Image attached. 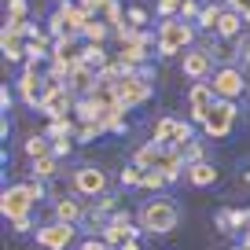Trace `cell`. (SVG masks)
Here are the masks:
<instances>
[{
	"mask_svg": "<svg viewBox=\"0 0 250 250\" xmlns=\"http://www.w3.org/2000/svg\"><path fill=\"white\" fill-rule=\"evenodd\" d=\"M239 184L250 188V158H247V166H239Z\"/></svg>",
	"mask_w": 250,
	"mask_h": 250,
	"instance_id": "60d3db41",
	"label": "cell"
},
{
	"mask_svg": "<svg viewBox=\"0 0 250 250\" xmlns=\"http://www.w3.org/2000/svg\"><path fill=\"white\" fill-rule=\"evenodd\" d=\"M213 33H217L221 41H235V37H243V19L235 15L232 8H225V11H221V19H217V30H213Z\"/></svg>",
	"mask_w": 250,
	"mask_h": 250,
	"instance_id": "ac0fdd59",
	"label": "cell"
},
{
	"mask_svg": "<svg viewBox=\"0 0 250 250\" xmlns=\"http://www.w3.org/2000/svg\"><path fill=\"white\" fill-rule=\"evenodd\" d=\"M199 0H180V19H184V22H195L199 19Z\"/></svg>",
	"mask_w": 250,
	"mask_h": 250,
	"instance_id": "1f68e13d",
	"label": "cell"
},
{
	"mask_svg": "<svg viewBox=\"0 0 250 250\" xmlns=\"http://www.w3.org/2000/svg\"><path fill=\"white\" fill-rule=\"evenodd\" d=\"M129 22H133L136 30H140V26L147 22V11H144V8H129Z\"/></svg>",
	"mask_w": 250,
	"mask_h": 250,
	"instance_id": "f35d334b",
	"label": "cell"
},
{
	"mask_svg": "<svg viewBox=\"0 0 250 250\" xmlns=\"http://www.w3.org/2000/svg\"><path fill=\"white\" fill-rule=\"evenodd\" d=\"M122 250H140V243H136V239H129V243H122Z\"/></svg>",
	"mask_w": 250,
	"mask_h": 250,
	"instance_id": "ee69618b",
	"label": "cell"
},
{
	"mask_svg": "<svg viewBox=\"0 0 250 250\" xmlns=\"http://www.w3.org/2000/svg\"><path fill=\"white\" fill-rule=\"evenodd\" d=\"M33 177L37 180H44V177H55V173H59V158L55 155H44V158H33Z\"/></svg>",
	"mask_w": 250,
	"mask_h": 250,
	"instance_id": "d4e9b609",
	"label": "cell"
},
{
	"mask_svg": "<svg viewBox=\"0 0 250 250\" xmlns=\"http://www.w3.org/2000/svg\"><path fill=\"white\" fill-rule=\"evenodd\" d=\"M151 140H158L162 147H184V144H191V125L180 118H158Z\"/></svg>",
	"mask_w": 250,
	"mask_h": 250,
	"instance_id": "ba28073f",
	"label": "cell"
},
{
	"mask_svg": "<svg viewBox=\"0 0 250 250\" xmlns=\"http://www.w3.org/2000/svg\"><path fill=\"white\" fill-rule=\"evenodd\" d=\"M136 235H140V228H133V221H129V210H118L114 217L107 221V228H103L100 239L107 243V247H122V243L136 239Z\"/></svg>",
	"mask_w": 250,
	"mask_h": 250,
	"instance_id": "4fadbf2b",
	"label": "cell"
},
{
	"mask_svg": "<svg viewBox=\"0 0 250 250\" xmlns=\"http://www.w3.org/2000/svg\"><path fill=\"white\" fill-rule=\"evenodd\" d=\"M221 4H203V11H199V19H195V26L199 30H217V19H221Z\"/></svg>",
	"mask_w": 250,
	"mask_h": 250,
	"instance_id": "cb8c5ba5",
	"label": "cell"
},
{
	"mask_svg": "<svg viewBox=\"0 0 250 250\" xmlns=\"http://www.w3.org/2000/svg\"><path fill=\"white\" fill-rule=\"evenodd\" d=\"M180 70H184V78H191V81H210V74H213L210 48H188L184 59H180Z\"/></svg>",
	"mask_w": 250,
	"mask_h": 250,
	"instance_id": "30bf717a",
	"label": "cell"
},
{
	"mask_svg": "<svg viewBox=\"0 0 250 250\" xmlns=\"http://www.w3.org/2000/svg\"><path fill=\"white\" fill-rule=\"evenodd\" d=\"M74 110H78L81 125H85V122H103V114H107V107H103L100 100H92V96H81V100H78V107H74Z\"/></svg>",
	"mask_w": 250,
	"mask_h": 250,
	"instance_id": "ffe728a7",
	"label": "cell"
},
{
	"mask_svg": "<svg viewBox=\"0 0 250 250\" xmlns=\"http://www.w3.org/2000/svg\"><path fill=\"white\" fill-rule=\"evenodd\" d=\"M55 221L78 225V221H81V203H78V199H66V195H62L59 203H55Z\"/></svg>",
	"mask_w": 250,
	"mask_h": 250,
	"instance_id": "44dd1931",
	"label": "cell"
},
{
	"mask_svg": "<svg viewBox=\"0 0 250 250\" xmlns=\"http://www.w3.org/2000/svg\"><path fill=\"white\" fill-rule=\"evenodd\" d=\"M44 199V184L41 180H26V184H11L4 188L0 195V213L8 221H19V217H30V210Z\"/></svg>",
	"mask_w": 250,
	"mask_h": 250,
	"instance_id": "6da1fadb",
	"label": "cell"
},
{
	"mask_svg": "<svg viewBox=\"0 0 250 250\" xmlns=\"http://www.w3.org/2000/svg\"><path fill=\"white\" fill-rule=\"evenodd\" d=\"M59 15H62V22H66V33H85V26L92 22V15H88L81 4H59Z\"/></svg>",
	"mask_w": 250,
	"mask_h": 250,
	"instance_id": "2e32d148",
	"label": "cell"
},
{
	"mask_svg": "<svg viewBox=\"0 0 250 250\" xmlns=\"http://www.w3.org/2000/svg\"><path fill=\"white\" fill-rule=\"evenodd\" d=\"M44 136H48V140H62V136H78V125H74L70 118H52V122H48V129H44Z\"/></svg>",
	"mask_w": 250,
	"mask_h": 250,
	"instance_id": "603a6c76",
	"label": "cell"
},
{
	"mask_svg": "<svg viewBox=\"0 0 250 250\" xmlns=\"http://www.w3.org/2000/svg\"><path fill=\"white\" fill-rule=\"evenodd\" d=\"M162 144L158 140H147V144H140L136 147V155H133V166H140V169H158V158H162Z\"/></svg>",
	"mask_w": 250,
	"mask_h": 250,
	"instance_id": "e0dca14e",
	"label": "cell"
},
{
	"mask_svg": "<svg viewBox=\"0 0 250 250\" xmlns=\"http://www.w3.org/2000/svg\"><path fill=\"white\" fill-rule=\"evenodd\" d=\"M213 100H217V96H213L210 81H195V85L188 88V110H191V118H195V122H203L206 110L213 107Z\"/></svg>",
	"mask_w": 250,
	"mask_h": 250,
	"instance_id": "5bb4252c",
	"label": "cell"
},
{
	"mask_svg": "<svg viewBox=\"0 0 250 250\" xmlns=\"http://www.w3.org/2000/svg\"><path fill=\"white\" fill-rule=\"evenodd\" d=\"M158 55L162 59H169V55H184L188 48H191V41H195V26L184 22V19H162V26H158Z\"/></svg>",
	"mask_w": 250,
	"mask_h": 250,
	"instance_id": "3957f363",
	"label": "cell"
},
{
	"mask_svg": "<svg viewBox=\"0 0 250 250\" xmlns=\"http://www.w3.org/2000/svg\"><path fill=\"white\" fill-rule=\"evenodd\" d=\"M228 8H232L243 22H250V0H228Z\"/></svg>",
	"mask_w": 250,
	"mask_h": 250,
	"instance_id": "d590c367",
	"label": "cell"
},
{
	"mask_svg": "<svg viewBox=\"0 0 250 250\" xmlns=\"http://www.w3.org/2000/svg\"><path fill=\"white\" fill-rule=\"evenodd\" d=\"M158 15L162 19H177L180 15V0H158Z\"/></svg>",
	"mask_w": 250,
	"mask_h": 250,
	"instance_id": "d6a6232c",
	"label": "cell"
},
{
	"mask_svg": "<svg viewBox=\"0 0 250 250\" xmlns=\"http://www.w3.org/2000/svg\"><path fill=\"white\" fill-rule=\"evenodd\" d=\"M78 235V225H66V221H48L37 228V247L44 250H66Z\"/></svg>",
	"mask_w": 250,
	"mask_h": 250,
	"instance_id": "52a82bcc",
	"label": "cell"
},
{
	"mask_svg": "<svg viewBox=\"0 0 250 250\" xmlns=\"http://www.w3.org/2000/svg\"><path fill=\"white\" fill-rule=\"evenodd\" d=\"M107 33H110V26L100 22V19H92V22L85 26V33H81V37H85L88 44H103V41H107Z\"/></svg>",
	"mask_w": 250,
	"mask_h": 250,
	"instance_id": "484cf974",
	"label": "cell"
},
{
	"mask_svg": "<svg viewBox=\"0 0 250 250\" xmlns=\"http://www.w3.org/2000/svg\"><path fill=\"white\" fill-rule=\"evenodd\" d=\"M118 180H122V188H140V180H144V169H140V166H125V169H122V177H118Z\"/></svg>",
	"mask_w": 250,
	"mask_h": 250,
	"instance_id": "f1b7e54d",
	"label": "cell"
},
{
	"mask_svg": "<svg viewBox=\"0 0 250 250\" xmlns=\"http://www.w3.org/2000/svg\"><path fill=\"white\" fill-rule=\"evenodd\" d=\"M100 133H107V129H103V122H85V125H78V140H81V144L96 140Z\"/></svg>",
	"mask_w": 250,
	"mask_h": 250,
	"instance_id": "83f0119b",
	"label": "cell"
},
{
	"mask_svg": "<svg viewBox=\"0 0 250 250\" xmlns=\"http://www.w3.org/2000/svg\"><path fill=\"white\" fill-rule=\"evenodd\" d=\"M48 88H52L48 74L22 70V78H19V96H22L26 107H41V103H44V96H48Z\"/></svg>",
	"mask_w": 250,
	"mask_h": 250,
	"instance_id": "8fae6325",
	"label": "cell"
},
{
	"mask_svg": "<svg viewBox=\"0 0 250 250\" xmlns=\"http://www.w3.org/2000/svg\"><path fill=\"white\" fill-rule=\"evenodd\" d=\"M59 4H66V0H59Z\"/></svg>",
	"mask_w": 250,
	"mask_h": 250,
	"instance_id": "bcb514c9",
	"label": "cell"
},
{
	"mask_svg": "<svg viewBox=\"0 0 250 250\" xmlns=\"http://www.w3.org/2000/svg\"><path fill=\"white\" fill-rule=\"evenodd\" d=\"M235 55L243 59V66H250V33H247V37H239V41H235Z\"/></svg>",
	"mask_w": 250,
	"mask_h": 250,
	"instance_id": "e575fe53",
	"label": "cell"
},
{
	"mask_svg": "<svg viewBox=\"0 0 250 250\" xmlns=\"http://www.w3.org/2000/svg\"><path fill=\"white\" fill-rule=\"evenodd\" d=\"M177 225H180V206L173 203V199L158 195V199H151V203L140 206V228H144V232L166 235V232H173Z\"/></svg>",
	"mask_w": 250,
	"mask_h": 250,
	"instance_id": "7a4b0ae2",
	"label": "cell"
},
{
	"mask_svg": "<svg viewBox=\"0 0 250 250\" xmlns=\"http://www.w3.org/2000/svg\"><path fill=\"white\" fill-rule=\"evenodd\" d=\"M162 184H169V180H166L158 169H144V180H140V188H147V191H158Z\"/></svg>",
	"mask_w": 250,
	"mask_h": 250,
	"instance_id": "f546056e",
	"label": "cell"
},
{
	"mask_svg": "<svg viewBox=\"0 0 250 250\" xmlns=\"http://www.w3.org/2000/svg\"><path fill=\"white\" fill-rule=\"evenodd\" d=\"M81 62H85L88 70L100 74V70H107V66H110V55H107V48H103V44H85V48H81Z\"/></svg>",
	"mask_w": 250,
	"mask_h": 250,
	"instance_id": "d6986e66",
	"label": "cell"
},
{
	"mask_svg": "<svg viewBox=\"0 0 250 250\" xmlns=\"http://www.w3.org/2000/svg\"><path fill=\"white\" fill-rule=\"evenodd\" d=\"M210 88L217 100H239L247 92V81H243V70L239 66H217L210 74Z\"/></svg>",
	"mask_w": 250,
	"mask_h": 250,
	"instance_id": "8992f818",
	"label": "cell"
},
{
	"mask_svg": "<svg viewBox=\"0 0 250 250\" xmlns=\"http://www.w3.org/2000/svg\"><path fill=\"white\" fill-rule=\"evenodd\" d=\"M232 250H250V247H247V243H239V247H232Z\"/></svg>",
	"mask_w": 250,
	"mask_h": 250,
	"instance_id": "f6af8a7d",
	"label": "cell"
},
{
	"mask_svg": "<svg viewBox=\"0 0 250 250\" xmlns=\"http://www.w3.org/2000/svg\"><path fill=\"white\" fill-rule=\"evenodd\" d=\"M180 155H184V162L191 166V162H206V147L199 140H191V144H184V147H180Z\"/></svg>",
	"mask_w": 250,
	"mask_h": 250,
	"instance_id": "4316f807",
	"label": "cell"
},
{
	"mask_svg": "<svg viewBox=\"0 0 250 250\" xmlns=\"http://www.w3.org/2000/svg\"><path fill=\"white\" fill-rule=\"evenodd\" d=\"M11 225H15V232H30V228H33L30 217H19V221H11Z\"/></svg>",
	"mask_w": 250,
	"mask_h": 250,
	"instance_id": "7bdbcfd3",
	"label": "cell"
},
{
	"mask_svg": "<svg viewBox=\"0 0 250 250\" xmlns=\"http://www.w3.org/2000/svg\"><path fill=\"white\" fill-rule=\"evenodd\" d=\"M114 96H118V103H122V110H133V107H140V103H147V96H151V81H144L140 78V66L136 70H129L125 66V74L114 81Z\"/></svg>",
	"mask_w": 250,
	"mask_h": 250,
	"instance_id": "277c9868",
	"label": "cell"
},
{
	"mask_svg": "<svg viewBox=\"0 0 250 250\" xmlns=\"http://www.w3.org/2000/svg\"><path fill=\"white\" fill-rule=\"evenodd\" d=\"M8 19L26 22V0H8Z\"/></svg>",
	"mask_w": 250,
	"mask_h": 250,
	"instance_id": "836d02e7",
	"label": "cell"
},
{
	"mask_svg": "<svg viewBox=\"0 0 250 250\" xmlns=\"http://www.w3.org/2000/svg\"><path fill=\"white\" fill-rule=\"evenodd\" d=\"M107 4H110V0H81V8H85L88 15H92V19H96V11H103Z\"/></svg>",
	"mask_w": 250,
	"mask_h": 250,
	"instance_id": "74e56055",
	"label": "cell"
},
{
	"mask_svg": "<svg viewBox=\"0 0 250 250\" xmlns=\"http://www.w3.org/2000/svg\"><path fill=\"white\" fill-rule=\"evenodd\" d=\"M74 191H78V195H88V199L107 195V173H103L100 166H81V169L74 173Z\"/></svg>",
	"mask_w": 250,
	"mask_h": 250,
	"instance_id": "7c38bea8",
	"label": "cell"
},
{
	"mask_svg": "<svg viewBox=\"0 0 250 250\" xmlns=\"http://www.w3.org/2000/svg\"><path fill=\"white\" fill-rule=\"evenodd\" d=\"M81 250H110V247L103 239H85V243H81Z\"/></svg>",
	"mask_w": 250,
	"mask_h": 250,
	"instance_id": "ab89813d",
	"label": "cell"
},
{
	"mask_svg": "<svg viewBox=\"0 0 250 250\" xmlns=\"http://www.w3.org/2000/svg\"><path fill=\"white\" fill-rule=\"evenodd\" d=\"M74 107H78V96H74L66 85H52V88H48V96H44V103H41L37 110L52 122V118H66Z\"/></svg>",
	"mask_w": 250,
	"mask_h": 250,
	"instance_id": "9c48e42d",
	"label": "cell"
},
{
	"mask_svg": "<svg viewBox=\"0 0 250 250\" xmlns=\"http://www.w3.org/2000/svg\"><path fill=\"white\" fill-rule=\"evenodd\" d=\"M70 140H74V136H62V140H55V144H52V155H55V158H66V155H70V147H74Z\"/></svg>",
	"mask_w": 250,
	"mask_h": 250,
	"instance_id": "8d00e7d4",
	"label": "cell"
},
{
	"mask_svg": "<svg viewBox=\"0 0 250 250\" xmlns=\"http://www.w3.org/2000/svg\"><path fill=\"white\" fill-rule=\"evenodd\" d=\"M103 15H107V26H110V33H114L118 26H122V4H118V0H110L107 8H103Z\"/></svg>",
	"mask_w": 250,
	"mask_h": 250,
	"instance_id": "4dcf8cb0",
	"label": "cell"
},
{
	"mask_svg": "<svg viewBox=\"0 0 250 250\" xmlns=\"http://www.w3.org/2000/svg\"><path fill=\"white\" fill-rule=\"evenodd\" d=\"M235 100H213V107L206 110V118L199 125H203V133L210 136V140H225L228 133H232V125H235Z\"/></svg>",
	"mask_w": 250,
	"mask_h": 250,
	"instance_id": "5b68a950",
	"label": "cell"
},
{
	"mask_svg": "<svg viewBox=\"0 0 250 250\" xmlns=\"http://www.w3.org/2000/svg\"><path fill=\"white\" fill-rule=\"evenodd\" d=\"M217 177H221V173H217V166H213V162H191L184 169V180L191 188H210V184H217Z\"/></svg>",
	"mask_w": 250,
	"mask_h": 250,
	"instance_id": "9a60e30c",
	"label": "cell"
},
{
	"mask_svg": "<svg viewBox=\"0 0 250 250\" xmlns=\"http://www.w3.org/2000/svg\"><path fill=\"white\" fill-rule=\"evenodd\" d=\"M0 107H4V110H11V92H8V85L0 88Z\"/></svg>",
	"mask_w": 250,
	"mask_h": 250,
	"instance_id": "b9f144b4",
	"label": "cell"
},
{
	"mask_svg": "<svg viewBox=\"0 0 250 250\" xmlns=\"http://www.w3.org/2000/svg\"><path fill=\"white\" fill-rule=\"evenodd\" d=\"M26 37H11V33H0V52H4V59L8 62H19L26 55Z\"/></svg>",
	"mask_w": 250,
	"mask_h": 250,
	"instance_id": "7402d4cb",
	"label": "cell"
}]
</instances>
